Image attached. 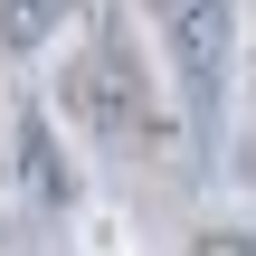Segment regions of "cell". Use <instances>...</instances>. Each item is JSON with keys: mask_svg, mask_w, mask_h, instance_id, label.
Wrapping results in <instances>:
<instances>
[{"mask_svg": "<svg viewBox=\"0 0 256 256\" xmlns=\"http://www.w3.org/2000/svg\"><path fill=\"white\" fill-rule=\"evenodd\" d=\"M180 256H256V218H200L180 238Z\"/></svg>", "mask_w": 256, "mask_h": 256, "instance_id": "8992f818", "label": "cell"}, {"mask_svg": "<svg viewBox=\"0 0 256 256\" xmlns=\"http://www.w3.org/2000/svg\"><path fill=\"white\" fill-rule=\"evenodd\" d=\"M247 133H256V114H247Z\"/></svg>", "mask_w": 256, "mask_h": 256, "instance_id": "9c48e42d", "label": "cell"}, {"mask_svg": "<svg viewBox=\"0 0 256 256\" xmlns=\"http://www.w3.org/2000/svg\"><path fill=\"white\" fill-rule=\"evenodd\" d=\"M162 66H171V95L200 133V152L228 142V124L247 114V0H133Z\"/></svg>", "mask_w": 256, "mask_h": 256, "instance_id": "7a4b0ae2", "label": "cell"}, {"mask_svg": "<svg viewBox=\"0 0 256 256\" xmlns=\"http://www.w3.org/2000/svg\"><path fill=\"white\" fill-rule=\"evenodd\" d=\"M247 114H256V0H247Z\"/></svg>", "mask_w": 256, "mask_h": 256, "instance_id": "52a82bcc", "label": "cell"}, {"mask_svg": "<svg viewBox=\"0 0 256 256\" xmlns=\"http://www.w3.org/2000/svg\"><path fill=\"white\" fill-rule=\"evenodd\" d=\"M104 0H0V66H48Z\"/></svg>", "mask_w": 256, "mask_h": 256, "instance_id": "277c9868", "label": "cell"}, {"mask_svg": "<svg viewBox=\"0 0 256 256\" xmlns=\"http://www.w3.org/2000/svg\"><path fill=\"white\" fill-rule=\"evenodd\" d=\"M76 256H142V238L124 228V209H104V200H95V209L76 218Z\"/></svg>", "mask_w": 256, "mask_h": 256, "instance_id": "5b68a950", "label": "cell"}, {"mask_svg": "<svg viewBox=\"0 0 256 256\" xmlns=\"http://www.w3.org/2000/svg\"><path fill=\"white\" fill-rule=\"evenodd\" d=\"M38 95H48L57 124H66L86 152H104V162L171 171V162L200 152V133H190V114H180V95H171V66H162V48H152V28H142L133 0H104V10L66 38V48L38 66Z\"/></svg>", "mask_w": 256, "mask_h": 256, "instance_id": "6da1fadb", "label": "cell"}, {"mask_svg": "<svg viewBox=\"0 0 256 256\" xmlns=\"http://www.w3.org/2000/svg\"><path fill=\"white\" fill-rule=\"evenodd\" d=\"M10 190H19V209H38V218H86L95 209V190H86V142L57 124V104L48 95H28V104H10Z\"/></svg>", "mask_w": 256, "mask_h": 256, "instance_id": "3957f363", "label": "cell"}, {"mask_svg": "<svg viewBox=\"0 0 256 256\" xmlns=\"http://www.w3.org/2000/svg\"><path fill=\"white\" fill-rule=\"evenodd\" d=\"M0 124H10V104H0Z\"/></svg>", "mask_w": 256, "mask_h": 256, "instance_id": "ba28073f", "label": "cell"}]
</instances>
